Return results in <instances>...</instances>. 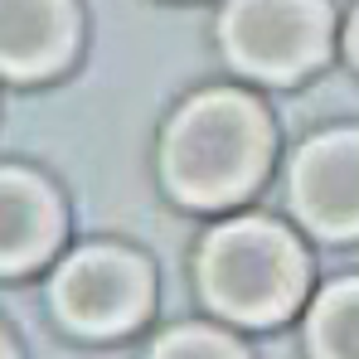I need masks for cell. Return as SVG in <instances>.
I'll list each match as a JSON object with an SVG mask.
<instances>
[{"label":"cell","mask_w":359,"mask_h":359,"mask_svg":"<svg viewBox=\"0 0 359 359\" xmlns=\"http://www.w3.org/2000/svg\"><path fill=\"white\" fill-rule=\"evenodd\" d=\"M350 59L359 63V10H355V20H350Z\"/></svg>","instance_id":"10"},{"label":"cell","mask_w":359,"mask_h":359,"mask_svg":"<svg viewBox=\"0 0 359 359\" xmlns=\"http://www.w3.org/2000/svg\"><path fill=\"white\" fill-rule=\"evenodd\" d=\"M219 39L243 73L287 83L325 59L330 10L320 0H233L219 20Z\"/></svg>","instance_id":"3"},{"label":"cell","mask_w":359,"mask_h":359,"mask_svg":"<svg viewBox=\"0 0 359 359\" xmlns=\"http://www.w3.org/2000/svg\"><path fill=\"white\" fill-rule=\"evenodd\" d=\"M292 209L320 238H359V131H325L301 146Z\"/></svg>","instance_id":"5"},{"label":"cell","mask_w":359,"mask_h":359,"mask_svg":"<svg viewBox=\"0 0 359 359\" xmlns=\"http://www.w3.org/2000/svg\"><path fill=\"white\" fill-rule=\"evenodd\" d=\"M59 243V199L44 189V180L25 170H5L0 184V262L5 272H25L44 262Z\"/></svg>","instance_id":"7"},{"label":"cell","mask_w":359,"mask_h":359,"mask_svg":"<svg viewBox=\"0 0 359 359\" xmlns=\"http://www.w3.org/2000/svg\"><path fill=\"white\" fill-rule=\"evenodd\" d=\"M151 306V272L121 248L73 252L54 277V311L78 335H121Z\"/></svg>","instance_id":"4"},{"label":"cell","mask_w":359,"mask_h":359,"mask_svg":"<svg viewBox=\"0 0 359 359\" xmlns=\"http://www.w3.org/2000/svg\"><path fill=\"white\" fill-rule=\"evenodd\" d=\"M311 359H359V277L325 287L311 306Z\"/></svg>","instance_id":"8"},{"label":"cell","mask_w":359,"mask_h":359,"mask_svg":"<svg viewBox=\"0 0 359 359\" xmlns=\"http://www.w3.org/2000/svg\"><path fill=\"white\" fill-rule=\"evenodd\" d=\"M199 287L219 316L238 325L287 320L306 297L301 243L282 224H267V219L219 224L199 252Z\"/></svg>","instance_id":"2"},{"label":"cell","mask_w":359,"mask_h":359,"mask_svg":"<svg viewBox=\"0 0 359 359\" xmlns=\"http://www.w3.org/2000/svg\"><path fill=\"white\" fill-rule=\"evenodd\" d=\"M5 359H15V345H10V340H5Z\"/></svg>","instance_id":"11"},{"label":"cell","mask_w":359,"mask_h":359,"mask_svg":"<svg viewBox=\"0 0 359 359\" xmlns=\"http://www.w3.org/2000/svg\"><path fill=\"white\" fill-rule=\"evenodd\" d=\"M151 359H248V355H243L229 335L189 325V330H170V335H161L156 350H151Z\"/></svg>","instance_id":"9"},{"label":"cell","mask_w":359,"mask_h":359,"mask_svg":"<svg viewBox=\"0 0 359 359\" xmlns=\"http://www.w3.org/2000/svg\"><path fill=\"white\" fill-rule=\"evenodd\" d=\"M0 15H5V29H0L5 73L15 83L44 78L73 54L78 25L68 0H0Z\"/></svg>","instance_id":"6"},{"label":"cell","mask_w":359,"mask_h":359,"mask_svg":"<svg viewBox=\"0 0 359 359\" xmlns=\"http://www.w3.org/2000/svg\"><path fill=\"white\" fill-rule=\"evenodd\" d=\"M272 136L267 117L243 93H199L175 112L165 131L161 170L180 204L219 209L243 199L267 170Z\"/></svg>","instance_id":"1"}]
</instances>
